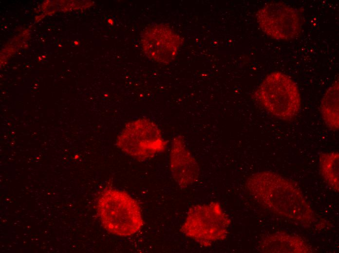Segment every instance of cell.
Returning a JSON list of instances; mask_svg holds the SVG:
<instances>
[{"mask_svg":"<svg viewBox=\"0 0 339 253\" xmlns=\"http://www.w3.org/2000/svg\"><path fill=\"white\" fill-rule=\"evenodd\" d=\"M339 81L335 82L326 90L320 103L322 118L331 130L337 131L339 128Z\"/></svg>","mask_w":339,"mask_h":253,"instance_id":"cell-10","label":"cell"},{"mask_svg":"<svg viewBox=\"0 0 339 253\" xmlns=\"http://www.w3.org/2000/svg\"><path fill=\"white\" fill-rule=\"evenodd\" d=\"M170 163L172 176L180 187L186 188L197 181L199 167L181 136H175L172 140Z\"/></svg>","mask_w":339,"mask_h":253,"instance_id":"cell-8","label":"cell"},{"mask_svg":"<svg viewBox=\"0 0 339 253\" xmlns=\"http://www.w3.org/2000/svg\"><path fill=\"white\" fill-rule=\"evenodd\" d=\"M259 251L269 253H310L312 247L301 237L284 232H277L262 238Z\"/></svg>","mask_w":339,"mask_h":253,"instance_id":"cell-9","label":"cell"},{"mask_svg":"<svg viewBox=\"0 0 339 253\" xmlns=\"http://www.w3.org/2000/svg\"><path fill=\"white\" fill-rule=\"evenodd\" d=\"M116 144L123 152L142 161L163 151L167 142L154 122L143 118L128 122L118 136Z\"/></svg>","mask_w":339,"mask_h":253,"instance_id":"cell-5","label":"cell"},{"mask_svg":"<svg viewBox=\"0 0 339 253\" xmlns=\"http://www.w3.org/2000/svg\"><path fill=\"white\" fill-rule=\"evenodd\" d=\"M183 42L182 38L170 26L162 23L148 26L141 37L145 54L162 64H168L174 59Z\"/></svg>","mask_w":339,"mask_h":253,"instance_id":"cell-7","label":"cell"},{"mask_svg":"<svg viewBox=\"0 0 339 253\" xmlns=\"http://www.w3.org/2000/svg\"><path fill=\"white\" fill-rule=\"evenodd\" d=\"M320 173L328 185L334 191L339 190V163L338 152H322L319 156Z\"/></svg>","mask_w":339,"mask_h":253,"instance_id":"cell-11","label":"cell"},{"mask_svg":"<svg viewBox=\"0 0 339 253\" xmlns=\"http://www.w3.org/2000/svg\"><path fill=\"white\" fill-rule=\"evenodd\" d=\"M97 211L103 227L114 235H133L144 225L138 203L123 191L113 188L103 191L97 199Z\"/></svg>","mask_w":339,"mask_h":253,"instance_id":"cell-2","label":"cell"},{"mask_svg":"<svg viewBox=\"0 0 339 253\" xmlns=\"http://www.w3.org/2000/svg\"><path fill=\"white\" fill-rule=\"evenodd\" d=\"M254 96L270 114L284 121L294 119L301 106L297 84L289 76L280 72L267 75Z\"/></svg>","mask_w":339,"mask_h":253,"instance_id":"cell-3","label":"cell"},{"mask_svg":"<svg viewBox=\"0 0 339 253\" xmlns=\"http://www.w3.org/2000/svg\"><path fill=\"white\" fill-rule=\"evenodd\" d=\"M252 197L274 214L304 227H310L317 216L298 185L276 173L264 171L251 175L245 182Z\"/></svg>","mask_w":339,"mask_h":253,"instance_id":"cell-1","label":"cell"},{"mask_svg":"<svg viewBox=\"0 0 339 253\" xmlns=\"http://www.w3.org/2000/svg\"><path fill=\"white\" fill-rule=\"evenodd\" d=\"M256 18L261 30L276 39H291L301 33L299 14L294 8L284 3H266L258 11Z\"/></svg>","mask_w":339,"mask_h":253,"instance_id":"cell-6","label":"cell"},{"mask_svg":"<svg viewBox=\"0 0 339 253\" xmlns=\"http://www.w3.org/2000/svg\"><path fill=\"white\" fill-rule=\"evenodd\" d=\"M231 223L220 204L212 202L190 208L180 231L200 245L209 247L226 238Z\"/></svg>","mask_w":339,"mask_h":253,"instance_id":"cell-4","label":"cell"}]
</instances>
